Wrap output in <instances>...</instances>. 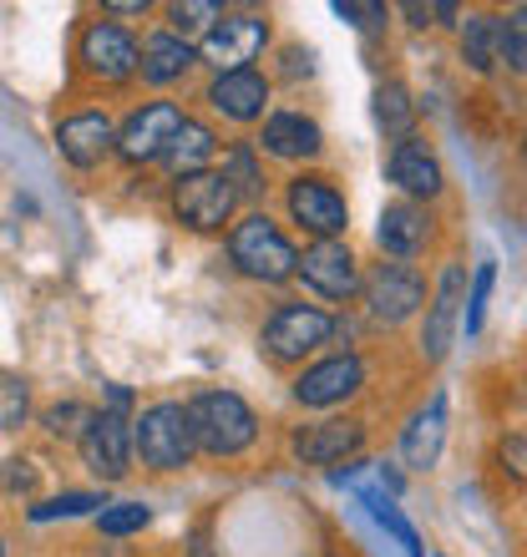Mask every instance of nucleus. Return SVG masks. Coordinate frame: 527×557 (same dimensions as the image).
I'll use <instances>...</instances> for the list:
<instances>
[{
	"label": "nucleus",
	"mask_w": 527,
	"mask_h": 557,
	"mask_svg": "<svg viewBox=\"0 0 527 557\" xmlns=\"http://www.w3.org/2000/svg\"><path fill=\"white\" fill-rule=\"evenodd\" d=\"M188 421L193 436H198V451L208 456H238L254 441L259 421L234 391H204V396L188 400Z\"/></svg>",
	"instance_id": "obj_1"
},
{
	"label": "nucleus",
	"mask_w": 527,
	"mask_h": 557,
	"mask_svg": "<svg viewBox=\"0 0 527 557\" xmlns=\"http://www.w3.org/2000/svg\"><path fill=\"white\" fill-rule=\"evenodd\" d=\"M229 253H234V264L244 269V274L264 278V284H284V278L299 274V253L290 249V238L279 234L264 213L244 219L234 234H229Z\"/></svg>",
	"instance_id": "obj_2"
},
{
	"label": "nucleus",
	"mask_w": 527,
	"mask_h": 557,
	"mask_svg": "<svg viewBox=\"0 0 527 557\" xmlns=\"http://www.w3.org/2000/svg\"><path fill=\"white\" fill-rule=\"evenodd\" d=\"M193 451H198V436H193L188 406L162 400V406L143 411V421H137V456H143V467L177 471V467H188Z\"/></svg>",
	"instance_id": "obj_3"
},
{
	"label": "nucleus",
	"mask_w": 527,
	"mask_h": 557,
	"mask_svg": "<svg viewBox=\"0 0 527 557\" xmlns=\"http://www.w3.org/2000/svg\"><path fill=\"white\" fill-rule=\"evenodd\" d=\"M234 198H238V188L229 183V173H193V177H177V188H173L177 219L188 223V228H198V234L223 228L229 213H234Z\"/></svg>",
	"instance_id": "obj_4"
},
{
	"label": "nucleus",
	"mask_w": 527,
	"mask_h": 557,
	"mask_svg": "<svg viewBox=\"0 0 527 557\" xmlns=\"http://www.w3.org/2000/svg\"><path fill=\"white\" fill-rule=\"evenodd\" d=\"M335 335V320L324 309H309V305H284L274 320L264 324V350L274 360H305L315 345Z\"/></svg>",
	"instance_id": "obj_5"
},
{
	"label": "nucleus",
	"mask_w": 527,
	"mask_h": 557,
	"mask_svg": "<svg viewBox=\"0 0 527 557\" xmlns=\"http://www.w3.org/2000/svg\"><path fill=\"white\" fill-rule=\"evenodd\" d=\"M269 41V26H264L259 15H223V26H213L204 36V61L208 66H219V76H234V72H249V61L264 51Z\"/></svg>",
	"instance_id": "obj_6"
},
{
	"label": "nucleus",
	"mask_w": 527,
	"mask_h": 557,
	"mask_svg": "<svg viewBox=\"0 0 527 557\" xmlns=\"http://www.w3.org/2000/svg\"><path fill=\"white\" fill-rule=\"evenodd\" d=\"M183 122H188V117H183L173 102H147L143 112H132V117H127V127H122V137H118V152L127 162L168 158V147L177 143Z\"/></svg>",
	"instance_id": "obj_7"
},
{
	"label": "nucleus",
	"mask_w": 527,
	"mask_h": 557,
	"mask_svg": "<svg viewBox=\"0 0 527 557\" xmlns=\"http://www.w3.org/2000/svg\"><path fill=\"white\" fill-rule=\"evenodd\" d=\"M132 451H137V425L122 421V411H102L82 436V456L102 482H122L132 471Z\"/></svg>",
	"instance_id": "obj_8"
},
{
	"label": "nucleus",
	"mask_w": 527,
	"mask_h": 557,
	"mask_svg": "<svg viewBox=\"0 0 527 557\" xmlns=\"http://www.w3.org/2000/svg\"><path fill=\"white\" fill-rule=\"evenodd\" d=\"M467 269L462 264H446L441 269V284H437V299H431V314H426V330H421V350L426 360H446L456 339V324L467 320Z\"/></svg>",
	"instance_id": "obj_9"
},
{
	"label": "nucleus",
	"mask_w": 527,
	"mask_h": 557,
	"mask_svg": "<svg viewBox=\"0 0 527 557\" xmlns=\"http://www.w3.org/2000/svg\"><path fill=\"white\" fill-rule=\"evenodd\" d=\"M421 299H426V284H421V274H416V269H406V264H376V269H370L366 305H370V314H376L381 324L410 320Z\"/></svg>",
	"instance_id": "obj_10"
},
{
	"label": "nucleus",
	"mask_w": 527,
	"mask_h": 557,
	"mask_svg": "<svg viewBox=\"0 0 527 557\" xmlns=\"http://www.w3.org/2000/svg\"><path fill=\"white\" fill-rule=\"evenodd\" d=\"M290 213L305 223L309 234H320V238L345 234V223H351L345 198H340L324 177H294L290 183Z\"/></svg>",
	"instance_id": "obj_11"
},
{
	"label": "nucleus",
	"mask_w": 527,
	"mask_h": 557,
	"mask_svg": "<svg viewBox=\"0 0 527 557\" xmlns=\"http://www.w3.org/2000/svg\"><path fill=\"white\" fill-rule=\"evenodd\" d=\"M82 61H87V72L102 76V82H127V76L143 66V51H137V41H132L127 30H118L112 21H97V26H87V36H82Z\"/></svg>",
	"instance_id": "obj_12"
},
{
	"label": "nucleus",
	"mask_w": 527,
	"mask_h": 557,
	"mask_svg": "<svg viewBox=\"0 0 527 557\" xmlns=\"http://www.w3.org/2000/svg\"><path fill=\"white\" fill-rule=\"evenodd\" d=\"M299 278H305L315 294H324V299H351L355 284H360V274H355V253L345 249V244H335V238H320L315 249H305V259H299Z\"/></svg>",
	"instance_id": "obj_13"
},
{
	"label": "nucleus",
	"mask_w": 527,
	"mask_h": 557,
	"mask_svg": "<svg viewBox=\"0 0 527 557\" xmlns=\"http://www.w3.org/2000/svg\"><path fill=\"white\" fill-rule=\"evenodd\" d=\"M118 127L107 112H76L57 127V143H61V158L72 162V168H97V162L118 147Z\"/></svg>",
	"instance_id": "obj_14"
},
{
	"label": "nucleus",
	"mask_w": 527,
	"mask_h": 557,
	"mask_svg": "<svg viewBox=\"0 0 527 557\" xmlns=\"http://www.w3.org/2000/svg\"><path fill=\"white\" fill-rule=\"evenodd\" d=\"M360 360L355 355H335V360H324V366L305 370L299 381H294V400L299 406H335V400L355 396L360 391Z\"/></svg>",
	"instance_id": "obj_15"
},
{
	"label": "nucleus",
	"mask_w": 527,
	"mask_h": 557,
	"mask_svg": "<svg viewBox=\"0 0 527 557\" xmlns=\"http://www.w3.org/2000/svg\"><path fill=\"white\" fill-rule=\"evenodd\" d=\"M360 441H366V431L355 421H320V425H305V431L294 436V456H299L305 467H335V461L360 451Z\"/></svg>",
	"instance_id": "obj_16"
},
{
	"label": "nucleus",
	"mask_w": 527,
	"mask_h": 557,
	"mask_svg": "<svg viewBox=\"0 0 527 557\" xmlns=\"http://www.w3.org/2000/svg\"><path fill=\"white\" fill-rule=\"evenodd\" d=\"M441 441H446V396H431L426 400V411L410 416L406 436H401V456H406V467L416 471H431L441 456Z\"/></svg>",
	"instance_id": "obj_17"
},
{
	"label": "nucleus",
	"mask_w": 527,
	"mask_h": 557,
	"mask_svg": "<svg viewBox=\"0 0 527 557\" xmlns=\"http://www.w3.org/2000/svg\"><path fill=\"white\" fill-rule=\"evenodd\" d=\"M385 173H391L395 188L416 193V198H437L441 193V162L426 152V143L406 137V143L391 147V162H385Z\"/></svg>",
	"instance_id": "obj_18"
},
{
	"label": "nucleus",
	"mask_w": 527,
	"mask_h": 557,
	"mask_svg": "<svg viewBox=\"0 0 527 557\" xmlns=\"http://www.w3.org/2000/svg\"><path fill=\"white\" fill-rule=\"evenodd\" d=\"M208 102L213 112L234 122H254L264 117V102H269V82L259 72H234V76H219L213 87H208Z\"/></svg>",
	"instance_id": "obj_19"
},
{
	"label": "nucleus",
	"mask_w": 527,
	"mask_h": 557,
	"mask_svg": "<svg viewBox=\"0 0 527 557\" xmlns=\"http://www.w3.org/2000/svg\"><path fill=\"white\" fill-rule=\"evenodd\" d=\"M376 244H381L391 259H410L421 253L426 244V213L416 203H385L381 223H376Z\"/></svg>",
	"instance_id": "obj_20"
},
{
	"label": "nucleus",
	"mask_w": 527,
	"mask_h": 557,
	"mask_svg": "<svg viewBox=\"0 0 527 557\" xmlns=\"http://www.w3.org/2000/svg\"><path fill=\"white\" fill-rule=\"evenodd\" d=\"M264 152L269 158H315L320 152V127L299 112H274V117L264 122Z\"/></svg>",
	"instance_id": "obj_21"
},
{
	"label": "nucleus",
	"mask_w": 527,
	"mask_h": 557,
	"mask_svg": "<svg viewBox=\"0 0 527 557\" xmlns=\"http://www.w3.org/2000/svg\"><path fill=\"white\" fill-rule=\"evenodd\" d=\"M462 61L482 76L498 66L502 61V15H492V11L467 15V26H462Z\"/></svg>",
	"instance_id": "obj_22"
},
{
	"label": "nucleus",
	"mask_w": 527,
	"mask_h": 557,
	"mask_svg": "<svg viewBox=\"0 0 527 557\" xmlns=\"http://www.w3.org/2000/svg\"><path fill=\"white\" fill-rule=\"evenodd\" d=\"M188 66H193V51H188V41H183V36H173V30L147 36V46H143V76L152 82V87L177 82Z\"/></svg>",
	"instance_id": "obj_23"
},
{
	"label": "nucleus",
	"mask_w": 527,
	"mask_h": 557,
	"mask_svg": "<svg viewBox=\"0 0 527 557\" xmlns=\"http://www.w3.org/2000/svg\"><path fill=\"white\" fill-rule=\"evenodd\" d=\"M208 158H213V133H208L204 122H183L177 143L168 147V168H173L177 177H193V173H208L204 168Z\"/></svg>",
	"instance_id": "obj_24"
},
{
	"label": "nucleus",
	"mask_w": 527,
	"mask_h": 557,
	"mask_svg": "<svg viewBox=\"0 0 527 557\" xmlns=\"http://www.w3.org/2000/svg\"><path fill=\"white\" fill-rule=\"evenodd\" d=\"M410 117H416V107H410L406 87H395V82H385V87H376V122H381L385 133H395L401 143H406V127Z\"/></svg>",
	"instance_id": "obj_25"
},
{
	"label": "nucleus",
	"mask_w": 527,
	"mask_h": 557,
	"mask_svg": "<svg viewBox=\"0 0 527 557\" xmlns=\"http://www.w3.org/2000/svg\"><path fill=\"white\" fill-rule=\"evenodd\" d=\"M147 522H152V512H147L143 502H118V507H102V512H97L102 537H132V532H143Z\"/></svg>",
	"instance_id": "obj_26"
},
{
	"label": "nucleus",
	"mask_w": 527,
	"mask_h": 557,
	"mask_svg": "<svg viewBox=\"0 0 527 557\" xmlns=\"http://www.w3.org/2000/svg\"><path fill=\"white\" fill-rule=\"evenodd\" d=\"M502 61L513 72H527V5L502 15Z\"/></svg>",
	"instance_id": "obj_27"
},
{
	"label": "nucleus",
	"mask_w": 527,
	"mask_h": 557,
	"mask_svg": "<svg viewBox=\"0 0 527 557\" xmlns=\"http://www.w3.org/2000/svg\"><path fill=\"white\" fill-rule=\"evenodd\" d=\"M91 507H107L97 492H61V497L30 507V522H51V517H87Z\"/></svg>",
	"instance_id": "obj_28"
},
{
	"label": "nucleus",
	"mask_w": 527,
	"mask_h": 557,
	"mask_svg": "<svg viewBox=\"0 0 527 557\" xmlns=\"http://www.w3.org/2000/svg\"><path fill=\"white\" fill-rule=\"evenodd\" d=\"M492 278H498L492 259H487V264H477V274H471V289H467V320H462V330H467V335H477V330H482V314H487V294H492Z\"/></svg>",
	"instance_id": "obj_29"
},
{
	"label": "nucleus",
	"mask_w": 527,
	"mask_h": 557,
	"mask_svg": "<svg viewBox=\"0 0 527 557\" xmlns=\"http://www.w3.org/2000/svg\"><path fill=\"white\" fill-rule=\"evenodd\" d=\"M97 421V416L87 411V406H76V400H66V406H57V411H46V431L51 436H87V425Z\"/></svg>",
	"instance_id": "obj_30"
},
{
	"label": "nucleus",
	"mask_w": 527,
	"mask_h": 557,
	"mask_svg": "<svg viewBox=\"0 0 527 557\" xmlns=\"http://www.w3.org/2000/svg\"><path fill=\"white\" fill-rule=\"evenodd\" d=\"M173 36H188V30H204L213 15H219V5H208V0H188V5H173Z\"/></svg>",
	"instance_id": "obj_31"
},
{
	"label": "nucleus",
	"mask_w": 527,
	"mask_h": 557,
	"mask_svg": "<svg viewBox=\"0 0 527 557\" xmlns=\"http://www.w3.org/2000/svg\"><path fill=\"white\" fill-rule=\"evenodd\" d=\"M26 421V381L21 375H5V406H0V425L15 431V425Z\"/></svg>",
	"instance_id": "obj_32"
},
{
	"label": "nucleus",
	"mask_w": 527,
	"mask_h": 557,
	"mask_svg": "<svg viewBox=\"0 0 527 557\" xmlns=\"http://www.w3.org/2000/svg\"><path fill=\"white\" fill-rule=\"evenodd\" d=\"M498 461H502V471H513L517 482H527V441L523 436H507L498 446Z\"/></svg>",
	"instance_id": "obj_33"
},
{
	"label": "nucleus",
	"mask_w": 527,
	"mask_h": 557,
	"mask_svg": "<svg viewBox=\"0 0 527 557\" xmlns=\"http://www.w3.org/2000/svg\"><path fill=\"white\" fill-rule=\"evenodd\" d=\"M229 183H238L244 193H259V173H254V158L244 152V147L229 158Z\"/></svg>",
	"instance_id": "obj_34"
},
{
	"label": "nucleus",
	"mask_w": 527,
	"mask_h": 557,
	"mask_svg": "<svg viewBox=\"0 0 527 557\" xmlns=\"http://www.w3.org/2000/svg\"><path fill=\"white\" fill-rule=\"evenodd\" d=\"M335 15L340 21H351V26H376V21L385 15V5H355V0H340Z\"/></svg>",
	"instance_id": "obj_35"
},
{
	"label": "nucleus",
	"mask_w": 527,
	"mask_h": 557,
	"mask_svg": "<svg viewBox=\"0 0 527 557\" xmlns=\"http://www.w3.org/2000/svg\"><path fill=\"white\" fill-rule=\"evenodd\" d=\"M401 11L410 15V26H426V21L437 15V5H401Z\"/></svg>",
	"instance_id": "obj_36"
},
{
	"label": "nucleus",
	"mask_w": 527,
	"mask_h": 557,
	"mask_svg": "<svg viewBox=\"0 0 527 557\" xmlns=\"http://www.w3.org/2000/svg\"><path fill=\"white\" fill-rule=\"evenodd\" d=\"M107 11H118V15H143V11H147V0H112Z\"/></svg>",
	"instance_id": "obj_37"
},
{
	"label": "nucleus",
	"mask_w": 527,
	"mask_h": 557,
	"mask_svg": "<svg viewBox=\"0 0 527 557\" xmlns=\"http://www.w3.org/2000/svg\"><path fill=\"white\" fill-rule=\"evenodd\" d=\"M91 557H127V553H118V547H102V553H91Z\"/></svg>",
	"instance_id": "obj_38"
}]
</instances>
